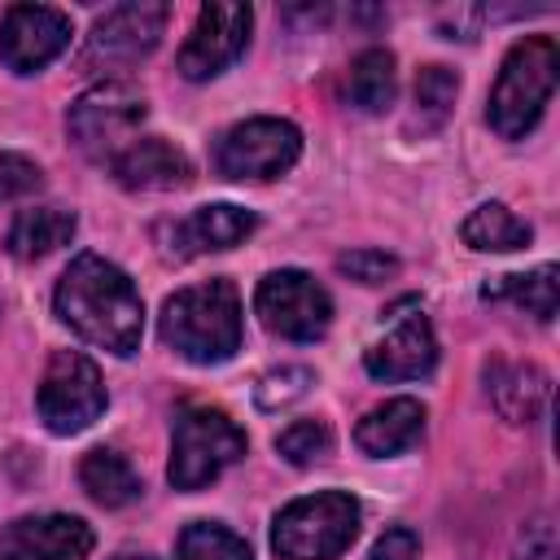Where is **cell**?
I'll list each match as a JSON object with an SVG mask.
<instances>
[{"label": "cell", "mask_w": 560, "mask_h": 560, "mask_svg": "<svg viewBox=\"0 0 560 560\" xmlns=\"http://www.w3.org/2000/svg\"><path fill=\"white\" fill-rule=\"evenodd\" d=\"M57 315L92 346L127 359L140 350L144 332V302L122 267L105 262L101 254H79L66 276L57 280Z\"/></svg>", "instance_id": "6da1fadb"}, {"label": "cell", "mask_w": 560, "mask_h": 560, "mask_svg": "<svg viewBox=\"0 0 560 560\" xmlns=\"http://www.w3.org/2000/svg\"><path fill=\"white\" fill-rule=\"evenodd\" d=\"M158 332L188 363L232 359L241 350V298L232 280H206L166 298Z\"/></svg>", "instance_id": "7a4b0ae2"}, {"label": "cell", "mask_w": 560, "mask_h": 560, "mask_svg": "<svg viewBox=\"0 0 560 560\" xmlns=\"http://www.w3.org/2000/svg\"><path fill=\"white\" fill-rule=\"evenodd\" d=\"M556 70H560V48L551 35H529L512 44L490 88V127L503 140H521L542 118V105L556 92Z\"/></svg>", "instance_id": "3957f363"}, {"label": "cell", "mask_w": 560, "mask_h": 560, "mask_svg": "<svg viewBox=\"0 0 560 560\" xmlns=\"http://www.w3.org/2000/svg\"><path fill=\"white\" fill-rule=\"evenodd\" d=\"M359 534V503L346 490H319L280 508L271 547L280 560H337Z\"/></svg>", "instance_id": "277c9868"}, {"label": "cell", "mask_w": 560, "mask_h": 560, "mask_svg": "<svg viewBox=\"0 0 560 560\" xmlns=\"http://www.w3.org/2000/svg\"><path fill=\"white\" fill-rule=\"evenodd\" d=\"M245 455V433L219 407H188L175 420L166 477L175 490H201Z\"/></svg>", "instance_id": "5b68a950"}, {"label": "cell", "mask_w": 560, "mask_h": 560, "mask_svg": "<svg viewBox=\"0 0 560 560\" xmlns=\"http://www.w3.org/2000/svg\"><path fill=\"white\" fill-rule=\"evenodd\" d=\"M149 118V105L136 88L118 83V79H105L96 88H88L70 114H66V131L74 140V149L92 162H114L131 136L140 131V122Z\"/></svg>", "instance_id": "8992f818"}, {"label": "cell", "mask_w": 560, "mask_h": 560, "mask_svg": "<svg viewBox=\"0 0 560 560\" xmlns=\"http://www.w3.org/2000/svg\"><path fill=\"white\" fill-rule=\"evenodd\" d=\"M302 153V131L289 118H245L214 140V166L228 179H276Z\"/></svg>", "instance_id": "52a82bcc"}, {"label": "cell", "mask_w": 560, "mask_h": 560, "mask_svg": "<svg viewBox=\"0 0 560 560\" xmlns=\"http://www.w3.org/2000/svg\"><path fill=\"white\" fill-rule=\"evenodd\" d=\"M254 311H258V319L276 337H289V341H315L332 324V298H328V289L315 276L293 271V267L271 271V276L258 280Z\"/></svg>", "instance_id": "ba28073f"}, {"label": "cell", "mask_w": 560, "mask_h": 560, "mask_svg": "<svg viewBox=\"0 0 560 560\" xmlns=\"http://www.w3.org/2000/svg\"><path fill=\"white\" fill-rule=\"evenodd\" d=\"M35 407H39V420L52 433L88 429L105 411V385H101L96 363L88 354H79V350H57L48 359L44 381H39Z\"/></svg>", "instance_id": "9c48e42d"}, {"label": "cell", "mask_w": 560, "mask_h": 560, "mask_svg": "<svg viewBox=\"0 0 560 560\" xmlns=\"http://www.w3.org/2000/svg\"><path fill=\"white\" fill-rule=\"evenodd\" d=\"M166 31V4L158 0H127L96 18L83 44V70H127L158 48Z\"/></svg>", "instance_id": "30bf717a"}, {"label": "cell", "mask_w": 560, "mask_h": 560, "mask_svg": "<svg viewBox=\"0 0 560 560\" xmlns=\"http://www.w3.org/2000/svg\"><path fill=\"white\" fill-rule=\"evenodd\" d=\"M249 26H254V9L249 4H201L184 48H179V74L201 83V79H214L223 74L241 52H245V39H249Z\"/></svg>", "instance_id": "8fae6325"}, {"label": "cell", "mask_w": 560, "mask_h": 560, "mask_svg": "<svg viewBox=\"0 0 560 560\" xmlns=\"http://www.w3.org/2000/svg\"><path fill=\"white\" fill-rule=\"evenodd\" d=\"M70 44V18L48 4H13L0 18V61L13 74L44 70Z\"/></svg>", "instance_id": "7c38bea8"}, {"label": "cell", "mask_w": 560, "mask_h": 560, "mask_svg": "<svg viewBox=\"0 0 560 560\" xmlns=\"http://www.w3.org/2000/svg\"><path fill=\"white\" fill-rule=\"evenodd\" d=\"M254 228H258L254 210L219 201V206H201V210H192V214H184V219H175V223H162V228H158V241H162V254H166V258H179V262H184V258H197V254L232 249V245H241Z\"/></svg>", "instance_id": "4fadbf2b"}, {"label": "cell", "mask_w": 560, "mask_h": 560, "mask_svg": "<svg viewBox=\"0 0 560 560\" xmlns=\"http://www.w3.org/2000/svg\"><path fill=\"white\" fill-rule=\"evenodd\" d=\"M92 542V525L79 516H18L0 529V560H83Z\"/></svg>", "instance_id": "5bb4252c"}, {"label": "cell", "mask_w": 560, "mask_h": 560, "mask_svg": "<svg viewBox=\"0 0 560 560\" xmlns=\"http://www.w3.org/2000/svg\"><path fill=\"white\" fill-rule=\"evenodd\" d=\"M433 363H438V341L424 315H407L363 354V368L376 381H416V376H429Z\"/></svg>", "instance_id": "9a60e30c"}, {"label": "cell", "mask_w": 560, "mask_h": 560, "mask_svg": "<svg viewBox=\"0 0 560 560\" xmlns=\"http://www.w3.org/2000/svg\"><path fill=\"white\" fill-rule=\"evenodd\" d=\"M486 394L508 424H538L551 407V376L538 363L494 359L486 368Z\"/></svg>", "instance_id": "2e32d148"}, {"label": "cell", "mask_w": 560, "mask_h": 560, "mask_svg": "<svg viewBox=\"0 0 560 560\" xmlns=\"http://www.w3.org/2000/svg\"><path fill=\"white\" fill-rule=\"evenodd\" d=\"M109 171L118 175L122 188H140V192H166V188H184L192 184V162L162 136H144V140H131L114 162Z\"/></svg>", "instance_id": "e0dca14e"}, {"label": "cell", "mask_w": 560, "mask_h": 560, "mask_svg": "<svg viewBox=\"0 0 560 560\" xmlns=\"http://www.w3.org/2000/svg\"><path fill=\"white\" fill-rule=\"evenodd\" d=\"M420 433H424V407H420L416 398H389V402L372 407V411L359 420L354 442H359L363 455L385 459V455H398V451L416 446Z\"/></svg>", "instance_id": "ac0fdd59"}, {"label": "cell", "mask_w": 560, "mask_h": 560, "mask_svg": "<svg viewBox=\"0 0 560 560\" xmlns=\"http://www.w3.org/2000/svg\"><path fill=\"white\" fill-rule=\"evenodd\" d=\"M74 236V214L61 210V206H35V210H22L9 228V254L22 258V262H35V258H48L52 249L70 245Z\"/></svg>", "instance_id": "d6986e66"}, {"label": "cell", "mask_w": 560, "mask_h": 560, "mask_svg": "<svg viewBox=\"0 0 560 560\" xmlns=\"http://www.w3.org/2000/svg\"><path fill=\"white\" fill-rule=\"evenodd\" d=\"M79 481H83V490H88L96 503H105V508H127V503H136L140 490H144L140 477H136V468L127 464V455L105 451V446H96V451L83 455Z\"/></svg>", "instance_id": "ffe728a7"}, {"label": "cell", "mask_w": 560, "mask_h": 560, "mask_svg": "<svg viewBox=\"0 0 560 560\" xmlns=\"http://www.w3.org/2000/svg\"><path fill=\"white\" fill-rule=\"evenodd\" d=\"M459 236H464L468 249H481V254H508V249H525L529 236H534V228H529L525 219H516L508 206L486 201V206H477V210L464 219Z\"/></svg>", "instance_id": "44dd1931"}, {"label": "cell", "mask_w": 560, "mask_h": 560, "mask_svg": "<svg viewBox=\"0 0 560 560\" xmlns=\"http://www.w3.org/2000/svg\"><path fill=\"white\" fill-rule=\"evenodd\" d=\"M394 92H398L394 52L389 48H363L350 61V101L363 114H385L394 105Z\"/></svg>", "instance_id": "7402d4cb"}, {"label": "cell", "mask_w": 560, "mask_h": 560, "mask_svg": "<svg viewBox=\"0 0 560 560\" xmlns=\"http://www.w3.org/2000/svg\"><path fill=\"white\" fill-rule=\"evenodd\" d=\"M481 298H508L516 306H525L538 324H551L556 319V298H560V280H556V267L542 262L525 276H499L494 284L481 289Z\"/></svg>", "instance_id": "603a6c76"}, {"label": "cell", "mask_w": 560, "mask_h": 560, "mask_svg": "<svg viewBox=\"0 0 560 560\" xmlns=\"http://www.w3.org/2000/svg\"><path fill=\"white\" fill-rule=\"evenodd\" d=\"M455 96H459V74L451 66H424L416 74V118H411V127L438 131L451 118Z\"/></svg>", "instance_id": "cb8c5ba5"}, {"label": "cell", "mask_w": 560, "mask_h": 560, "mask_svg": "<svg viewBox=\"0 0 560 560\" xmlns=\"http://www.w3.org/2000/svg\"><path fill=\"white\" fill-rule=\"evenodd\" d=\"M175 560H254V556H249V542L241 534H232L214 521H192L179 534Z\"/></svg>", "instance_id": "d4e9b609"}, {"label": "cell", "mask_w": 560, "mask_h": 560, "mask_svg": "<svg viewBox=\"0 0 560 560\" xmlns=\"http://www.w3.org/2000/svg\"><path fill=\"white\" fill-rule=\"evenodd\" d=\"M276 451H280L293 468H306V464H315V459H324V455L332 451V433H328L324 420H298V424H289V429L276 438Z\"/></svg>", "instance_id": "484cf974"}, {"label": "cell", "mask_w": 560, "mask_h": 560, "mask_svg": "<svg viewBox=\"0 0 560 560\" xmlns=\"http://www.w3.org/2000/svg\"><path fill=\"white\" fill-rule=\"evenodd\" d=\"M311 368H276V372H267L258 385H254V402L262 407V411H276V407H289V402H298L306 389H311Z\"/></svg>", "instance_id": "4316f807"}, {"label": "cell", "mask_w": 560, "mask_h": 560, "mask_svg": "<svg viewBox=\"0 0 560 560\" xmlns=\"http://www.w3.org/2000/svg\"><path fill=\"white\" fill-rule=\"evenodd\" d=\"M39 184H44V171L31 158L0 149V201L31 197V192H39Z\"/></svg>", "instance_id": "83f0119b"}, {"label": "cell", "mask_w": 560, "mask_h": 560, "mask_svg": "<svg viewBox=\"0 0 560 560\" xmlns=\"http://www.w3.org/2000/svg\"><path fill=\"white\" fill-rule=\"evenodd\" d=\"M337 271H346L359 284H381V280H389L398 271V258L385 254V249H350V254L337 258Z\"/></svg>", "instance_id": "f1b7e54d"}, {"label": "cell", "mask_w": 560, "mask_h": 560, "mask_svg": "<svg viewBox=\"0 0 560 560\" xmlns=\"http://www.w3.org/2000/svg\"><path fill=\"white\" fill-rule=\"evenodd\" d=\"M512 560H560L556 547V521L542 512L534 521H525V529L516 534V556Z\"/></svg>", "instance_id": "f546056e"}, {"label": "cell", "mask_w": 560, "mask_h": 560, "mask_svg": "<svg viewBox=\"0 0 560 560\" xmlns=\"http://www.w3.org/2000/svg\"><path fill=\"white\" fill-rule=\"evenodd\" d=\"M416 556H420V538L411 529H385L368 560H416Z\"/></svg>", "instance_id": "4dcf8cb0"}, {"label": "cell", "mask_w": 560, "mask_h": 560, "mask_svg": "<svg viewBox=\"0 0 560 560\" xmlns=\"http://www.w3.org/2000/svg\"><path fill=\"white\" fill-rule=\"evenodd\" d=\"M114 560H153V556H136V551H122V556H114Z\"/></svg>", "instance_id": "1f68e13d"}]
</instances>
